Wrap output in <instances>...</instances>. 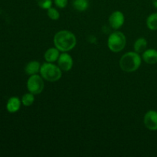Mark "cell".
Instances as JSON below:
<instances>
[{
  "label": "cell",
  "instance_id": "9",
  "mask_svg": "<svg viewBox=\"0 0 157 157\" xmlns=\"http://www.w3.org/2000/svg\"><path fill=\"white\" fill-rule=\"evenodd\" d=\"M142 58L147 64H154L157 63V51L156 49H147L143 52Z\"/></svg>",
  "mask_w": 157,
  "mask_h": 157
},
{
  "label": "cell",
  "instance_id": "6",
  "mask_svg": "<svg viewBox=\"0 0 157 157\" xmlns=\"http://www.w3.org/2000/svg\"><path fill=\"white\" fill-rule=\"evenodd\" d=\"M144 123L145 127L150 130H157V111L149 110L144 115Z\"/></svg>",
  "mask_w": 157,
  "mask_h": 157
},
{
  "label": "cell",
  "instance_id": "17",
  "mask_svg": "<svg viewBox=\"0 0 157 157\" xmlns=\"http://www.w3.org/2000/svg\"><path fill=\"white\" fill-rule=\"evenodd\" d=\"M47 15L52 20H58L60 18V13L55 8H49L47 9Z\"/></svg>",
  "mask_w": 157,
  "mask_h": 157
},
{
  "label": "cell",
  "instance_id": "12",
  "mask_svg": "<svg viewBox=\"0 0 157 157\" xmlns=\"http://www.w3.org/2000/svg\"><path fill=\"white\" fill-rule=\"evenodd\" d=\"M41 64L37 61H32L28 63L25 68V71L28 75H37L38 72H40L41 69Z\"/></svg>",
  "mask_w": 157,
  "mask_h": 157
},
{
  "label": "cell",
  "instance_id": "10",
  "mask_svg": "<svg viewBox=\"0 0 157 157\" xmlns=\"http://www.w3.org/2000/svg\"><path fill=\"white\" fill-rule=\"evenodd\" d=\"M21 107V101L17 97H12L9 98L6 104V109L9 113H15Z\"/></svg>",
  "mask_w": 157,
  "mask_h": 157
},
{
  "label": "cell",
  "instance_id": "15",
  "mask_svg": "<svg viewBox=\"0 0 157 157\" xmlns=\"http://www.w3.org/2000/svg\"><path fill=\"white\" fill-rule=\"evenodd\" d=\"M73 6L78 12H84L88 8L89 2L88 0H75Z\"/></svg>",
  "mask_w": 157,
  "mask_h": 157
},
{
  "label": "cell",
  "instance_id": "1",
  "mask_svg": "<svg viewBox=\"0 0 157 157\" xmlns=\"http://www.w3.org/2000/svg\"><path fill=\"white\" fill-rule=\"evenodd\" d=\"M54 44L55 48L62 52H67L72 50L77 44L75 35L67 30H62L57 32L54 37Z\"/></svg>",
  "mask_w": 157,
  "mask_h": 157
},
{
  "label": "cell",
  "instance_id": "11",
  "mask_svg": "<svg viewBox=\"0 0 157 157\" xmlns=\"http://www.w3.org/2000/svg\"><path fill=\"white\" fill-rule=\"evenodd\" d=\"M60 51L57 48H48L44 53V59L47 62L53 63L58 61L60 56Z\"/></svg>",
  "mask_w": 157,
  "mask_h": 157
},
{
  "label": "cell",
  "instance_id": "5",
  "mask_svg": "<svg viewBox=\"0 0 157 157\" xmlns=\"http://www.w3.org/2000/svg\"><path fill=\"white\" fill-rule=\"evenodd\" d=\"M44 84L43 78L38 75H31L27 81V88L33 94H39L44 89Z\"/></svg>",
  "mask_w": 157,
  "mask_h": 157
},
{
  "label": "cell",
  "instance_id": "20",
  "mask_svg": "<svg viewBox=\"0 0 157 157\" xmlns=\"http://www.w3.org/2000/svg\"><path fill=\"white\" fill-rule=\"evenodd\" d=\"M152 2H153V6H154V8H156L157 9V0H153Z\"/></svg>",
  "mask_w": 157,
  "mask_h": 157
},
{
  "label": "cell",
  "instance_id": "18",
  "mask_svg": "<svg viewBox=\"0 0 157 157\" xmlns=\"http://www.w3.org/2000/svg\"><path fill=\"white\" fill-rule=\"evenodd\" d=\"M37 4L43 9H48L52 6V0H36Z\"/></svg>",
  "mask_w": 157,
  "mask_h": 157
},
{
  "label": "cell",
  "instance_id": "16",
  "mask_svg": "<svg viewBox=\"0 0 157 157\" xmlns=\"http://www.w3.org/2000/svg\"><path fill=\"white\" fill-rule=\"evenodd\" d=\"M34 95L35 94L30 93V92L23 95L22 98H21V103H22L23 105L25 106V107H29V106L32 105L35 101V96Z\"/></svg>",
  "mask_w": 157,
  "mask_h": 157
},
{
  "label": "cell",
  "instance_id": "2",
  "mask_svg": "<svg viewBox=\"0 0 157 157\" xmlns=\"http://www.w3.org/2000/svg\"><path fill=\"white\" fill-rule=\"evenodd\" d=\"M142 58L136 52H130L124 54L120 60V67L121 70L127 73L134 72L140 67Z\"/></svg>",
  "mask_w": 157,
  "mask_h": 157
},
{
  "label": "cell",
  "instance_id": "3",
  "mask_svg": "<svg viewBox=\"0 0 157 157\" xmlns=\"http://www.w3.org/2000/svg\"><path fill=\"white\" fill-rule=\"evenodd\" d=\"M59 66L55 65L51 62H47L42 64L40 69V74L43 79L50 82L58 81L62 76V71Z\"/></svg>",
  "mask_w": 157,
  "mask_h": 157
},
{
  "label": "cell",
  "instance_id": "13",
  "mask_svg": "<svg viewBox=\"0 0 157 157\" xmlns=\"http://www.w3.org/2000/svg\"><path fill=\"white\" fill-rule=\"evenodd\" d=\"M147 40L144 38H140L135 41L134 45H133V48H134V51L136 52V53H143L144 51H146V48H147Z\"/></svg>",
  "mask_w": 157,
  "mask_h": 157
},
{
  "label": "cell",
  "instance_id": "4",
  "mask_svg": "<svg viewBox=\"0 0 157 157\" xmlns=\"http://www.w3.org/2000/svg\"><path fill=\"white\" fill-rule=\"evenodd\" d=\"M126 37L121 32H114L109 36L107 40V46L111 52L117 53L121 52L126 45Z\"/></svg>",
  "mask_w": 157,
  "mask_h": 157
},
{
  "label": "cell",
  "instance_id": "14",
  "mask_svg": "<svg viewBox=\"0 0 157 157\" xmlns=\"http://www.w3.org/2000/svg\"><path fill=\"white\" fill-rule=\"evenodd\" d=\"M147 25L150 30H157V12L149 15L147 19Z\"/></svg>",
  "mask_w": 157,
  "mask_h": 157
},
{
  "label": "cell",
  "instance_id": "7",
  "mask_svg": "<svg viewBox=\"0 0 157 157\" xmlns=\"http://www.w3.org/2000/svg\"><path fill=\"white\" fill-rule=\"evenodd\" d=\"M124 21H125V18H124V15L120 11H116L113 12V13L110 15V18H109V23L110 25L111 26L112 29H119L121 28L124 25Z\"/></svg>",
  "mask_w": 157,
  "mask_h": 157
},
{
  "label": "cell",
  "instance_id": "8",
  "mask_svg": "<svg viewBox=\"0 0 157 157\" xmlns=\"http://www.w3.org/2000/svg\"><path fill=\"white\" fill-rule=\"evenodd\" d=\"M58 65L63 71H69L73 67V59L67 53H62L60 55L58 59Z\"/></svg>",
  "mask_w": 157,
  "mask_h": 157
},
{
  "label": "cell",
  "instance_id": "19",
  "mask_svg": "<svg viewBox=\"0 0 157 157\" xmlns=\"http://www.w3.org/2000/svg\"><path fill=\"white\" fill-rule=\"evenodd\" d=\"M55 4L59 9H64L67 4V0H55Z\"/></svg>",
  "mask_w": 157,
  "mask_h": 157
}]
</instances>
